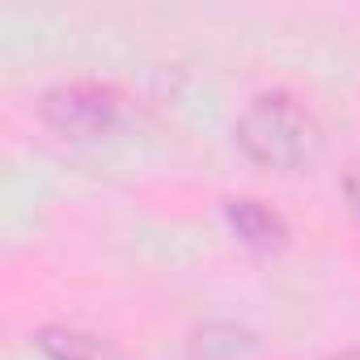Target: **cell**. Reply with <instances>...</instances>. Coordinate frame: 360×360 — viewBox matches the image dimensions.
<instances>
[{
	"mask_svg": "<svg viewBox=\"0 0 360 360\" xmlns=\"http://www.w3.org/2000/svg\"><path fill=\"white\" fill-rule=\"evenodd\" d=\"M343 204H347V212L360 221V161H352L347 174H343Z\"/></svg>",
	"mask_w": 360,
	"mask_h": 360,
	"instance_id": "cell-5",
	"label": "cell"
},
{
	"mask_svg": "<svg viewBox=\"0 0 360 360\" xmlns=\"http://www.w3.org/2000/svg\"><path fill=\"white\" fill-rule=\"evenodd\" d=\"M39 115L51 131L68 140H102L123 115V98L102 81H60L39 98Z\"/></svg>",
	"mask_w": 360,
	"mask_h": 360,
	"instance_id": "cell-2",
	"label": "cell"
},
{
	"mask_svg": "<svg viewBox=\"0 0 360 360\" xmlns=\"http://www.w3.org/2000/svg\"><path fill=\"white\" fill-rule=\"evenodd\" d=\"M225 221H229V229H233L246 246H255V250H280V246L288 242L284 217H280L276 208H267L263 200H229V204H225Z\"/></svg>",
	"mask_w": 360,
	"mask_h": 360,
	"instance_id": "cell-3",
	"label": "cell"
},
{
	"mask_svg": "<svg viewBox=\"0 0 360 360\" xmlns=\"http://www.w3.org/2000/svg\"><path fill=\"white\" fill-rule=\"evenodd\" d=\"M34 343L47 360H106V347L94 335L68 330V326H47V330H39Z\"/></svg>",
	"mask_w": 360,
	"mask_h": 360,
	"instance_id": "cell-4",
	"label": "cell"
},
{
	"mask_svg": "<svg viewBox=\"0 0 360 360\" xmlns=\"http://www.w3.org/2000/svg\"><path fill=\"white\" fill-rule=\"evenodd\" d=\"M330 360H360V347L356 352H343V356H330Z\"/></svg>",
	"mask_w": 360,
	"mask_h": 360,
	"instance_id": "cell-6",
	"label": "cell"
},
{
	"mask_svg": "<svg viewBox=\"0 0 360 360\" xmlns=\"http://www.w3.org/2000/svg\"><path fill=\"white\" fill-rule=\"evenodd\" d=\"M233 136H238V148L255 165L276 169V174L305 169L322 153V123L288 89H267L250 98L246 110L238 115Z\"/></svg>",
	"mask_w": 360,
	"mask_h": 360,
	"instance_id": "cell-1",
	"label": "cell"
}]
</instances>
